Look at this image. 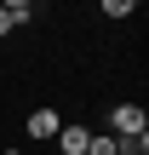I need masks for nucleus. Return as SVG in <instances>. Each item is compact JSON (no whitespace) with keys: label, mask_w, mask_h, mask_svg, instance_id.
Here are the masks:
<instances>
[{"label":"nucleus","mask_w":149,"mask_h":155,"mask_svg":"<svg viewBox=\"0 0 149 155\" xmlns=\"http://www.w3.org/2000/svg\"><path fill=\"white\" fill-rule=\"evenodd\" d=\"M109 132H115V138H138V132H149L144 104H115V109H109Z\"/></svg>","instance_id":"nucleus-1"},{"label":"nucleus","mask_w":149,"mask_h":155,"mask_svg":"<svg viewBox=\"0 0 149 155\" xmlns=\"http://www.w3.org/2000/svg\"><path fill=\"white\" fill-rule=\"evenodd\" d=\"M86 138H92V132H86V127H69V121H63V127H57V138H52V144H57V155H86Z\"/></svg>","instance_id":"nucleus-2"},{"label":"nucleus","mask_w":149,"mask_h":155,"mask_svg":"<svg viewBox=\"0 0 149 155\" xmlns=\"http://www.w3.org/2000/svg\"><path fill=\"white\" fill-rule=\"evenodd\" d=\"M57 127H63V115H57V109H34V115H29V138H40V144H46V138H57Z\"/></svg>","instance_id":"nucleus-3"},{"label":"nucleus","mask_w":149,"mask_h":155,"mask_svg":"<svg viewBox=\"0 0 149 155\" xmlns=\"http://www.w3.org/2000/svg\"><path fill=\"white\" fill-rule=\"evenodd\" d=\"M98 6H103V17H132L138 12V0H98Z\"/></svg>","instance_id":"nucleus-4"},{"label":"nucleus","mask_w":149,"mask_h":155,"mask_svg":"<svg viewBox=\"0 0 149 155\" xmlns=\"http://www.w3.org/2000/svg\"><path fill=\"white\" fill-rule=\"evenodd\" d=\"M6 35H11V17H6V12H0V40H6Z\"/></svg>","instance_id":"nucleus-5"},{"label":"nucleus","mask_w":149,"mask_h":155,"mask_svg":"<svg viewBox=\"0 0 149 155\" xmlns=\"http://www.w3.org/2000/svg\"><path fill=\"white\" fill-rule=\"evenodd\" d=\"M0 155H23V150H0Z\"/></svg>","instance_id":"nucleus-6"}]
</instances>
